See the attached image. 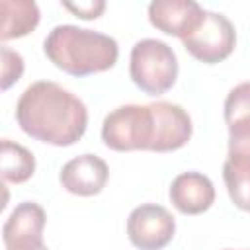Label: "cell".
<instances>
[{
	"instance_id": "obj_16",
	"label": "cell",
	"mask_w": 250,
	"mask_h": 250,
	"mask_svg": "<svg viewBox=\"0 0 250 250\" xmlns=\"http://www.w3.org/2000/svg\"><path fill=\"white\" fill-rule=\"evenodd\" d=\"M229 127V156L250 162V121H238Z\"/></svg>"
},
{
	"instance_id": "obj_3",
	"label": "cell",
	"mask_w": 250,
	"mask_h": 250,
	"mask_svg": "<svg viewBox=\"0 0 250 250\" xmlns=\"http://www.w3.org/2000/svg\"><path fill=\"white\" fill-rule=\"evenodd\" d=\"M129 74L137 88L148 96L168 92L178 78V59L174 49L160 39H141L129 57Z\"/></svg>"
},
{
	"instance_id": "obj_7",
	"label": "cell",
	"mask_w": 250,
	"mask_h": 250,
	"mask_svg": "<svg viewBox=\"0 0 250 250\" xmlns=\"http://www.w3.org/2000/svg\"><path fill=\"white\" fill-rule=\"evenodd\" d=\"M152 111V139L148 145L150 152H172L188 145L193 133L189 113L172 102L148 104Z\"/></svg>"
},
{
	"instance_id": "obj_11",
	"label": "cell",
	"mask_w": 250,
	"mask_h": 250,
	"mask_svg": "<svg viewBox=\"0 0 250 250\" xmlns=\"http://www.w3.org/2000/svg\"><path fill=\"white\" fill-rule=\"evenodd\" d=\"M47 223L45 209L35 201H21L10 213L2 227L4 246L43 240V229Z\"/></svg>"
},
{
	"instance_id": "obj_14",
	"label": "cell",
	"mask_w": 250,
	"mask_h": 250,
	"mask_svg": "<svg viewBox=\"0 0 250 250\" xmlns=\"http://www.w3.org/2000/svg\"><path fill=\"white\" fill-rule=\"evenodd\" d=\"M223 180L234 207L250 213V162L227 156L223 164Z\"/></svg>"
},
{
	"instance_id": "obj_15",
	"label": "cell",
	"mask_w": 250,
	"mask_h": 250,
	"mask_svg": "<svg viewBox=\"0 0 250 250\" xmlns=\"http://www.w3.org/2000/svg\"><path fill=\"white\" fill-rule=\"evenodd\" d=\"M225 123L232 125L238 121H250V82L236 84L225 100Z\"/></svg>"
},
{
	"instance_id": "obj_4",
	"label": "cell",
	"mask_w": 250,
	"mask_h": 250,
	"mask_svg": "<svg viewBox=\"0 0 250 250\" xmlns=\"http://www.w3.org/2000/svg\"><path fill=\"white\" fill-rule=\"evenodd\" d=\"M150 139H152L150 105L127 104L115 107L104 117L102 141L111 150L117 152L148 150Z\"/></svg>"
},
{
	"instance_id": "obj_19",
	"label": "cell",
	"mask_w": 250,
	"mask_h": 250,
	"mask_svg": "<svg viewBox=\"0 0 250 250\" xmlns=\"http://www.w3.org/2000/svg\"><path fill=\"white\" fill-rule=\"evenodd\" d=\"M6 250H49L43 240H35V242H23V244H12L6 246Z\"/></svg>"
},
{
	"instance_id": "obj_6",
	"label": "cell",
	"mask_w": 250,
	"mask_h": 250,
	"mask_svg": "<svg viewBox=\"0 0 250 250\" xmlns=\"http://www.w3.org/2000/svg\"><path fill=\"white\" fill-rule=\"evenodd\" d=\"M176 232V219L158 203H143L127 217L129 242L139 250H162Z\"/></svg>"
},
{
	"instance_id": "obj_17",
	"label": "cell",
	"mask_w": 250,
	"mask_h": 250,
	"mask_svg": "<svg viewBox=\"0 0 250 250\" xmlns=\"http://www.w3.org/2000/svg\"><path fill=\"white\" fill-rule=\"evenodd\" d=\"M0 57H2V90H8L23 74V57L6 45L0 47Z\"/></svg>"
},
{
	"instance_id": "obj_2",
	"label": "cell",
	"mask_w": 250,
	"mask_h": 250,
	"mask_svg": "<svg viewBox=\"0 0 250 250\" xmlns=\"http://www.w3.org/2000/svg\"><path fill=\"white\" fill-rule=\"evenodd\" d=\"M43 51L57 68L70 76L105 72L119 59V45L113 37L72 23L55 25L43 41Z\"/></svg>"
},
{
	"instance_id": "obj_18",
	"label": "cell",
	"mask_w": 250,
	"mask_h": 250,
	"mask_svg": "<svg viewBox=\"0 0 250 250\" xmlns=\"http://www.w3.org/2000/svg\"><path fill=\"white\" fill-rule=\"evenodd\" d=\"M62 8H66L68 12H72L80 20H96L104 14L105 2L104 0H90V2H78V4L62 2Z\"/></svg>"
},
{
	"instance_id": "obj_5",
	"label": "cell",
	"mask_w": 250,
	"mask_h": 250,
	"mask_svg": "<svg viewBox=\"0 0 250 250\" xmlns=\"http://www.w3.org/2000/svg\"><path fill=\"white\" fill-rule=\"evenodd\" d=\"M182 43L184 49L199 62L217 64L234 51L236 29L225 14L207 10L201 25Z\"/></svg>"
},
{
	"instance_id": "obj_13",
	"label": "cell",
	"mask_w": 250,
	"mask_h": 250,
	"mask_svg": "<svg viewBox=\"0 0 250 250\" xmlns=\"http://www.w3.org/2000/svg\"><path fill=\"white\" fill-rule=\"evenodd\" d=\"M2 178L10 184H23L35 172V156L23 145L2 139Z\"/></svg>"
},
{
	"instance_id": "obj_1",
	"label": "cell",
	"mask_w": 250,
	"mask_h": 250,
	"mask_svg": "<svg viewBox=\"0 0 250 250\" xmlns=\"http://www.w3.org/2000/svg\"><path fill=\"white\" fill-rule=\"evenodd\" d=\"M20 129L35 141L53 146L78 143L88 127V109L70 90L51 80L29 84L16 105Z\"/></svg>"
},
{
	"instance_id": "obj_8",
	"label": "cell",
	"mask_w": 250,
	"mask_h": 250,
	"mask_svg": "<svg viewBox=\"0 0 250 250\" xmlns=\"http://www.w3.org/2000/svg\"><path fill=\"white\" fill-rule=\"evenodd\" d=\"M205 12L193 0H154L148 4V21L158 31L184 41L201 25Z\"/></svg>"
},
{
	"instance_id": "obj_20",
	"label": "cell",
	"mask_w": 250,
	"mask_h": 250,
	"mask_svg": "<svg viewBox=\"0 0 250 250\" xmlns=\"http://www.w3.org/2000/svg\"><path fill=\"white\" fill-rule=\"evenodd\" d=\"M225 250H234V248H225Z\"/></svg>"
},
{
	"instance_id": "obj_10",
	"label": "cell",
	"mask_w": 250,
	"mask_h": 250,
	"mask_svg": "<svg viewBox=\"0 0 250 250\" xmlns=\"http://www.w3.org/2000/svg\"><path fill=\"white\" fill-rule=\"evenodd\" d=\"M168 197L182 215H201L215 201V186L201 172H182L172 180Z\"/></svg>"
},
{
	"instance_id": "obj_12",
	"label": "cell",
	"mask_w": 250,
	"mask_h": 250,
	"mask_svg": "<svg viewBox=\"0 0 250 250\" xmlns=\"http://www.w3.org/2000/svg\"><path fill=\"white\" fill-rule=\"evenodd\" d=\"M0 12H2V27H0L2 41L25 37L37 27L41 18L39 6L33 0H2Z\"/></svg>"
},
{
	"instance_id": "obj_9",
	"label": "cell",
	"mask_w": 250,
	"mask_h": 250,
	"mask_svg": "<svg viewBox=\"0 0 250 250\" xmlns=\"http://www.w3.org/2000/svg\"><path fill=\"white\" fill-rule=\"evenodd\" d=\"M107 178H109V168L105 160L90 152L70 158L61 168V174H59L61 186L68 193L80 195V197L98 195L105 188Z\"/></svg>"
}]
</instances>
